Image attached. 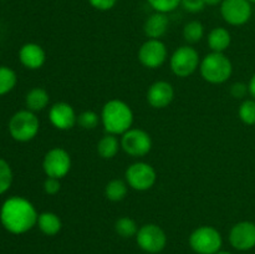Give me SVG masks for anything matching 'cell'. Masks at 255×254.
I'll return each instance as SVG.
<instances>
[{"label": "cell", "instance_id": "cell-24", "mask_svg": "<svg viewBox=\"0 0 255 254\" xmlns=\"http://www.w3.org/2000/svg\"><path fill=\"white\" fill-rule=\"evenodd\" d=\"M115 232L122 238H132V237H136L138 227L134 219L129 217H121L115 223Z\"/></svg>", "mask_w": 255, "mask_h": 254}, {"label": "cell", "instance_id": "cell-37", "mask_svg": "<svg viewBox=\"0 0 255 254\" xmlns=\"http://www.w3.org/2000/svg\"><path fill=\"white\" fill-rule=\"evenodd\" d=\"M249 1H251L252 4H253V2H255V0H249Z\"/></svg>", "mask_w": 255, "mask_h": 254}, {"label": "cell", "instance_id": "cell-18", "mask_svg": "<svg viewBox=\"0 0 255 254\" xmlns=\"http://www.w3.org/2000/svg\"><path fill=\"white\" fill-rule=\"evenodd\" d=\"M36 226L45 236L54 237L61 231L62 222L61 218L54 212H42L37 217Z\"/></svg>", "mask_w": 255, "mask_h": 254}, {"label": "cell", "instance_id": "cell-20", "mask_svg": "<svg viewBox=\"0 0 255 254\" xmlns=\"http://www.w3.org/2000/svg\"><path fill=\"white\" fill-rule=\"evenodd\" d=\"M231 32L226 27H214L208 35V46L213 52H224L231 46Z\"/></svg>", "mask_w": 255, "mask_h": 254}, {"label": "cell", "instance_id": "cell-35", "mask_svg": "<svg viewBox=\"0 0 255 254\" xmlns=\"http://www.w3.org/2000/svg\"><path fill=\"white\" fill-rule=\"evenodd\" d=\"M204 4H206V6L208 5V6H216V5H221V2L223 1V0H203Z\"/></svg>", "mask_w": 255, "mask_h": 254}, {"label": "cell", "instance_id": "cell-28", "mask_svg": "<svg viewBox=\"0 0 255 254\" xmlns=\"http://www.w3.org/2000/svg\"><path fill=\"white\" fill-rule=\"evenodd\" d=\"M12 171L5 159L0 158V196L9 191L12 183Z\"/></svg>", "mask_w": 255, "mask_h": 254}, {"label": "cell", "instance_id": "cell-3", "mask_svg": "<svg viewBox=\"0 0 255 254\" xmlns=\"http://www.w3.org/2000/svg\"><path fill=\"white\" fill-rule=\"evenodd\" d=\"M199 72L204 81L212 85H221L231 79L233 74V64L224 52L212 51L201 60Z\"/></svg>", "mask_w": 255, "mask_h": 254}, {"label": "cell", "instance_id": "cell-13", "mask_svg": "<svg viewBox=\"0 0 255 254\" xmlns=\"http://www.w3.org/2000/svg\"><path fill=\"white\" fill-rule=\"evenodd\" d=\"M49 120L55 128L67 131L77 125V115L74 107L67 102H56L49 110Z\"/></svg>", "mask_w": 255, "mask_h": 254}, {"label": "cell", "instance_id": "cell-8", "mask_svg": "<svg viewBox=\"0 0 255 254\" xmlns=\"http://www.w3.org/2000/svg\"><path fill=\"white\" fill-rule=\"evenodd\" d=\"M42 169L46 177L64 178L71 169V157L62 147H54L45 153L42 159Z\"/></svg>", "mask_w": 255, "mask_h": 254}, {"label": "cell", "instance_id": "cell-29", "mask_svg": "<svg viewBox=\"0 0 255 254\" xmlns=\"http://www.w3.org/2000/svg\"><path fill=\"white\" fill-rule=\"evenodd\" d=\"M146 1L154 11L168 14L174 11L181 5L182 0H146Z\"/></svg>", "mask_w": 255, "mask_h": 254}, {"label": "cell", "instance_id": "cell-26", "mask_svg": "<svg viewBox=\"0 0 255 254\" xmlns=\"http://www.w3.org/2000/svg\"><path fill=\"white\" fill-rule=\"evenodd\" d=\"M238 116L243 124L248 126H254L255 125V100L246 99L241 104L238 109Z\"/></svg>", "mask_w": 255, "mask_h": 254}, {"label": "cell", "instance_id": "cell-11", "mask_svg": "<svg viewBox=\"0 0 255 254\" xmlns=\"http://www.w3.org/2000/svg\"><path fill=\"white\" fill-rule=\"evenodd\" d=\"M219 6L223 20L232 26L247 24L253 15V7L249 0H223Z\"/></svg>", "mask_w": 255, "mask_h": 254}, {"label": "cell", "instance_id": "cell-19", "mask_svg": "<svg viewBox=\"0 0 255 254\" xmlns=\"http://www.w3.org/2000/svg\"><path fill=\"white\" fill-rule=\"evenodd\" d=\"M50 96L49 92L42 87H34L30 90L25 97V105L26 109L32 112H40L49 106Z\"/></svg>", "mask_w": 255, "mask_h": 254}, {"label": "cell", "instance_id": "cell-2", "mask_svg": "<svg viewBox=\"0 0 255 254\" xmlns=\"http://www.w3.org/2000/svg\"><path fill=\"white\" fill-rule=\"evenodd\" d=\"M101 124L106 133L124 134L132 128L133 111L128 104L119 99H112L104 105L101 111Z\"/></svg>", "mask_w": 255, "mask_h": 254}, {"label": "cell", "instance_id": "cell-36", "mask_svg": "<svg viewBox=\"0 0 255 254\" xmlns=\"http://www.w3.org/2000/svg\"><path fill=\"white\" fill-rule=\"evenodd\" d=\"M216 254H232V253H229V252H226V251H219L218 253H216Z\"/></svg>", "mask_w": 255, "mask_h": 254}, {"label": "cell", "instance_id": "cell-15", "mask_svg": "<svg viewBox=\"0 0 255 254\" xmlns=\"http://www.w3.org/2000/svg\"><path fill=\"white\" fill-rule=\"evenodd\" d=\"M174 99V89L168 81H156L147 90V102L153 109H164Z\"/></svg>", "mask_w": 255, "mask_h": 254}, {"label": "cell", "instance_id": "cell-10", "mask_svg": "<svg viewBox=\"0 0 255 254\" xmlns=\"http://www.w3.org/2000/svg\"><path fill=\"white\" fill-rule=\"evenodd\" d=\"M121 148L131 157H143L152 149V138L141 128H129L121 137Z\"/></svg>", "mask_w": 255, "mask_h": 254}, {"label": "cell", "instance_id": "cell-14", "mask_svg": "<svg viewBox=\"0 0 255 254\" xmlns=\"http://www.w3.org/2000/svg\"><path fill=\"white\" fill-rule=\"evenodd\" d=\"M229 242L238 251H249L255 247V223L249 221L239 222L229 232Z\"/></svg>", "mask_w": 255, "mask_h": 254}, {"label": "cell", "instance_id": "cell-34", "mask_svg": "<svg viewBox=\"0 0 255 254\" xmlns=\"http://www.w3.org/2000/svg\"><path fill=\"white\" fill-rule=\"evenodd\" d=\"M248 87H249V95H251V96L255 100V74L252 76L251 81H249L248 84Z\"/></svg>", "mask_w": 255, "mask_h": 254}, {"label": "cell", "instance_id": "cell-7", "mask_svg": "<svg viewBox=\"0 0 255 254\" xmlns=\"http://www.w3.org/2000/svg\"><path fill=\"white\" fill-rule=\"evenodd\" d=\"M125 181L134 191H148L156 184L157 172L147 162H134L125 172Z\"/></svg>", "mask_w": 255, "mask_h": 254}, {"label": "cell", "instance_id": "cell-16", "mask_svg": "<svg viewBox=\"0 0 255 254\" xmlns=\"http://www.w3.org/2000/svg\"><path fill=\"white\" fill-rule=\"evenodd\" d=\"M19 60L22 66L29 70H39L46 61V52L41 45L27 42L19 50Z\"/></svg>", "mask_w": 255, "mask_h": 254}, {"label": "cell", "instance_id": "cell-9", "mask_svg": "<svg viewBox=\"0 0 255 254\" xmlns=\"http://www.w3.org/2000/svg\"><path fill=\"white\" fill-rule=\"evenodd\" d=\"M136 241L142 251L149 254H156L163 251L167 244L166 232L159 226L148 223L138 228Z\"/></svg>", "mask_w": 255, "mask_h": 254}, {"label": "cell", "instance_id": "cell-1", "mask_svg": "<svg viewBox=\"0 0 255 254\" xmlns=\"http://www.w3.org/2000/svg\"><path fill=\"white\" fill-rule=\"evenodd\" d=\"M37 217L39 214L34 204L24 197H10L0 209V222L12 234H24L31 231L36 226Z\"/></svg>", "mask_w": 255, "mask_h": 254}, {"label": "cell", "instance_id": "cell-25", "mask_svg": "<svg viewBox=\"0 0 255 254\" xmlns=\"http://www.w3.org/2000/svg\"><path fill=\"white\" fill-rule=\"evenodd\" d=\"M16 82L17 77L14 70L7 66H0V96L12 91Z\"/></svg>", "mask_w": 255, "mask_h": 254}, {"label": "cell", "instance_id": "cell-4", "mask_svg": "<svg viewBox=\"0 0 255 254\" xmlns=\"http://www.w3.org/2000/svg\"><path fill=\"white\" fill-rule=\"evenodd\" d=\"M40 131V120L35 112L21 110L11 116L9 121V133L15 141L29 142L37 136Z\"/></svg>", "mask_w": 255, "mask_h": 254}, {"label": "cell", "instance_id": "cell-17", "mask_svg": "<svg viewBox=\"0 0 255 254\" xmlns=\"http://www.w3.org/2000/svg\"><path fill=\"white\" fill-rule=\"evenodd\" d=\"M169 19L167 14L163 12L154 11L149 15L143 24V31L148 39H158L161 40L168 30Z\"/></svg>", "mask_w": 255, "mask_h": 254}, {"label": "cell", "instance_id": "cell-31", "mask_svg": "<svg viewBox=\"0 0 255 254\" xmlns=\"http://www.w3.org/2000/svg\"><path fill=\"white\" fill-rule=\"evenodd\" d=\"M231 95L237 100L246 99L249 95L248 85L244 84V82H236L231 86Z\"/></svg>", "mask_w": 255, "mask_h": 254}, {"label": "cell", "instance_id": "cell-12", "mask_svg": "<svg viewBox=\"0 0 255 254\" xmlns=\"http://www.w3.org/2000/svg\"><path fill=\"white\" fill-rule=\"evenodd\" d=\"M168 51L166 44L158 39H148L138 49V60L147 69H158L166 62Z\"/></svg>", "mask_w": 255, "mask_h": 254}, {"label": "cell", "instance_id": "cell-22", "mask_svg": "<svg viewBox=\"0 0 255 254\" xmlns=\"http://www.w3.org/2000/svg\"><path fill=\"white\" fill-rule=\"evenodd\" d=\"M128 184L122 179H112L105 187V197L111 202H121L126 198Z\"/></svg>", "mask_w": 255, "mask_h": 254}, {"label": "cell", "instance_id": "cell-5", "mask_svg": "<svg viewBox=\"0 0 255 254\" xmlns=\"http://www.w3.org/2000/svg\"><path fill=\"white\" fill-rule=\"evenodd\" d=\"M222 244V234L212 226L198 227L189 236V246L197 254H216L221 251Z\"/></svg>", "mask_w": 255, "mask_h": 254}, {"label": "cell", "instance_id": "cell-6", "mask_svg": "<svg viewBox=\"0 0 255 254\" xmlns=\"http://www.w3.org/2000/svg\"><path fill=\"white\" fill-rule=\"evenodd\" d=\"M199 65H201V57L198 51L189 45H183L174 50L169 59L172 72L182 79L193 75L199 69Z\"/></svg>", "mask_w": 255, "mask_h": 254}, {"label": "cell", "instance_id": "cell-30", "mask_svg": "<svg viewBox=\"0 0 255 254\" xmlns=\"http://www.w3.org/2000/svg\"><path fill=\"white\" fill-rule=\"evenodd\" d=\"M181 5L186 11L192 12V14L201 12L206 7L203 0H182Z\"/></svg>", "mask_w": 255, "mask_h": 254}, {"label": "cell", "instance_id": "cell-21", "mask_svg": "<svg viewBox=\"0 0 255 254\" xmlns=\"http://www.w3.org/2000/svg\"><path fill=\"white\" fill-rule=\"evenodd\" d=\"M121 148V142L115 134L106 133L97 142V153L104 159H112Z\"/></svg>", "mask_w": 255, "mask_h": 254}, {"label": "cell", "instance_id": "cell-33", "mask_svg": "<svg viewBox=\"0 0 255 254\" xmlns=\"http://www.w3.org/2000/svg\"><path fill=\"white\" fill-rule=\"evenodd\" d=\"M90 5L99 11H109L115 7L117 0H89Z\"/></svg>", "mask_w": 255, "mask_h": 254}, {"label": "cell", "instance_id": "cell-27", "mask_svg": "<svg viewBox=\"0 0 255 254\" xmlns=\"http://www.w3.org/2000/svg\"><path fill=\"white\" fill-rule=\"evenodd\" d=\"M100 122H101V116L91 110H86L77 115V125L84 129H95Z\"/></svg>", "mask_w": 255, "mask_h": 254}, {"label": "cell", "instance_id": "cell-32", "mask_svg": "<svg viewBox=\"0 0 255 254\" xmlns=\"http://www.w3.org/2000/svg\"><path fill=\"white\" fill-rule=\"evenodd\" d=\"M61 189V183H60L59 178H52V177H47L44 182V192L49 196H55Z\"/></svg>", "mask_w": 255, "mask_h": 254}, {"label": "cell", "instance_id": "cell-23", "mask_svg": "<svg viewBox=\"0 0 255 254\" xmlns=\"http://www.w3.org/2000/svg\"><path fill=\"white\" fill-rule=\"evenodd\" d=\"M204 36V26L198 20L187 22L183 27V37L188 44L199 42Z\"/></svg>", "mask_w": 255, "mask_h": 254}]
</instances>
